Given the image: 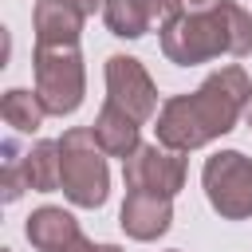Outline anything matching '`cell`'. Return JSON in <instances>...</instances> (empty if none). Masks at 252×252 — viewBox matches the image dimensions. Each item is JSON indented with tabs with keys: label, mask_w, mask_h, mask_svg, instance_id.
<instances>
[{
	"label": "cell",
	"mask_w": 252,
	"mask_h": 252,
	"mask_svg": "<svg viewBox=\"0 0 252 252\" xmlns=\"http://www.w3.org/2000/svg\"><path fill=\"white\" fill-rule=\"evenodd\" d=\"M118 224H122V232H126L130 240H158V236H165L169 224H173V197L130 189L126 201H122Z\"/></svg>",
	"instance_id": "cell-8"
},
{
	"label": "cell",
	"mask_w": 252,
	"mask_h": 252,
	"mask_svg": "<svg viewBox=\"0 0 252 252\" xmlns=\"http://www.w3.org/2000/svg\"><path fill=\"white\" fill-rule=\"evenodd\" d=\"M244 122L252 126V98H248V106H244Z\"/></svg>",
	"instance_id": "cell-18"
},
{
	"label": "cell",
	"mask_w": 252,
	"mask_h": 252,
	"mask_svg": "<svg viewBox=\"0 0 252 252\" xmlns=\"http://www.w3.org/2000/svg\"><path fill=\"white\" fill-rule=\"evenodd\" d=\"M252 98V83L244 75L240 63H224L220 71H213L197 91L189 94H169L158 110V142L173 154H189L201 150L224 134L236 130V122L244 118V106Z\"/></svg>",
	"instance_id": "cell-1"
},
{
	"label": "cell",
	"mask_w": 252,
	"mask_h": 252,
	"mask_svg": "<svg viewBox=\"0 0 252 252\" xmlns=\"http://www.w3.org/2000/svg\"><path fill=\"white\" fill-rule=\"evenodd\" d=\"M67 252H122L118 244H94V240H87V236H79Z\"/></svg>",
	"instance_id": "cell-16"
},
{
	"label": "cell",
	"mask_w": 252,
	"mask_h": 252,
	"mask_svg": "<svg viewBox=\"0 0 252 252\" xmlns=\"http://www.w3.org/2000/svg\"><path fill=\"white\" fill-rule=\"evenodd\" d=\"M32 71H35V94L43 102L47 114L67 118L83 106L87 94V67H83V51L79 43H63V47H43L35 43L32 51Z\"/></svg>",
	"instance_id": "cell-4"
},
{
	"label": "cell",
	"mask_w": 252,
	"mask_h": 252,
	"mask_svg": "<svg viewBox=\"0 0 252 252\" xmlns=\"http://www.w3.org/2000/svg\"><path fill=\"white\" fill-rule=\"evenodd\" d=\"M122 181L126 193H161V197H177L185 189V158L165 150L161 142L154 146H138L126 161H122Z\"/></svg>",
	"instance_id": "cell-7"
},
{
	"label": "cell",
	"mask_w": 252,
	"mask_h": 252,
	"mask_svg": "<svg viewBox=\"0 0 252 252\" xmlns=\"http://www.w3.org/2000/svg\"><path fill=\"white\" fill-rule=\"evenodd\" d=\"M201 185L220 220L252 217V158L240 150H217L201 165Z\"/></svg>",
	"instance_id": "cell-5"
},
{
	"label": "cell",
	"mask_w": 252,
	"mask_h": 252,
	"mask_svg": "<svg viewBox=\"0 0 252 252\" xmlns=\"http://www.w3.org/2000/svg\"><path fill=\"white\" fill-rule=\"evenodd\" d=\"M83 24H87V12L75 0H35V8H32L35 43H43V47L79 43Z\"/></svg>",
	"instance_id": "cell-9"
},
{
	"label": "cell",
	"mask_w": 252,
	"mask_h": 252,
	"mask_svg": "<svg viewBox=\"0 0 252 252\" xmlns=\"http://www.w3.org/2000/svg\"><path fill=\"white\" fill-rule=\"evenodd\" d=\"M0 118H4L12 130H20V134H35V130L43 126L47 110H43V102H39L35 91L12 87V91H4V98H0Z\"/></svg>",
	"instance_id": "cell-13"
},
{
	"label": "cell",
	"mask_w": 252,
	"mask_h": 252,
	"mask_svg": "<svg viewBox=\"0 0 252 252\" xmlns=\"http://www.w3.org/2000/svg\"><path fill=\"white\" fill-rule=\"evenodd\" d=\"M102 24L118 39H142L154 28V20H150L142 0H106L102 4Z\"/></svg>",
	"instance_id": "cell-14"
},
{
	"label": "cell",
	"mask_w": 252,
	"mask_h": 252,
	"mask_svg": "<svg viewBox=\"0 0 252 252\" xmlns=\"http://www.w3.org/2000/svg\"><path fill=\"white\" fill-rule=\"evenodd\" d=\"M169 252H181V248H169Z\"/></svg>",
	"instance_id": "cell-19"
},
{
	"label": "cell",
	"mask_w": 252,
	"mask_h": 252,
	"mask_svg": "<svg viewBox=\"0 0 252 252\" xmlns=\"http://www.w3.org/2000/svg\"><path fill=\"white\" fill-rule=\"evenodd\" d=\"M59 189L71 205L79 209H102L110 197V169H106V154L98 150L91 126H71L59 138Z\"/></svg>",
	"instance_id": "cell-3"
},
{
	"label": "cell",
	"mask_w": 252,
	"mask_h": 252,
	"mask_svg": "<svg viewBox=\"0 0 252 252\" xmlns=\"http://www.w3.org/2000/svg\"><path fill=\"white\" fill-rule=\"evenodd\" d=\"M161 55L177 67H197L220 55L248 59L252 55V12L236 0H224L213 12L177 16L158 32Z\"/></svg>",
	"instance_id": "cell-2"
},
{
	"label": "cell",
	"mask_w": 252,
	"mask_h": 252,
	"mask_svg": "<svg viewBox=\"0 0 252 252\" xmlns=\"http://www.w3.org/2000/svg\"><path fill=\"white\" fill-rule=\"evenodd\" d=\"M24 236L32 240L35 252H67V248L83 236V228H79V220H75L67 209H59V205H39V209H32V217L24 220Z\"/></svg>",
	"instance_id": "cell-10"
},
{
	"label": "cell",
	"mask_w": 252,
	"mask_h": 252,
	"mask_svg": "<svg viewBox=\"0 0 252 252\" xmlns=\"http://www.w3.org/2000/svg\"><path fill=\"white\" fill-rule=\"evenodd\" d=\"M102 75H106V102H114L138 126L150 122V118H158V110H161L158 106V87H154V79H150V71H146L142 59H134V55H110L106 67H102Z\"/></svg>",
	"instance_id": "cell-6"
},
{
	"label": "cell",
	"mask_w": 252,
	"mask_h": 252,
	"mask_svg": "<svg viewBox=\"0 0 252 252\" xmlns=\"http://www.w3.org/2000/svg\"><path fill=\"white\" fill-rule=\"evenodd\" d=\"M75 4H79L87 16H94V12H102V4H106V0H75Z\"/></svg>",
	"instance_id": "cell-17"
},
{
	"label": "cell",
	"mask_w": 252,
	"mask_h": 252,
	"mask_svg": "<svg viewBox=\"0 0 252 252\" xmlns=\"http://www.w3.org/2000/svg\"><path fill=\"white\" fill-rule=\"evenodd\" d=\"M59 173H63V161H59V138H39L28 154H24V177H28V189L35 193H55L59 189Z\"/></svg>",
	"instance_id": "cell-12"
},
{
	"label": "cell",
	"mask_w": 252,
	"mask_h": 252,
	"mask_svg": "<svg viewBox=\"0 0 252 252\" xmlns=\"http://www.w3.org/2000/svg\"><path fill=\"white\" fill-rule=\"evenodd\" d=\"M4 252H12V248H4Z\"/></svg>",
	"instance_id": "cell-20"
},
{
	"label": "cell",
	"mask_w": 252,
	"mask_h": 252,
	"mask_svg": "<svg viewBox=\"0 0 252 252\" xmlns=\"http://www.w3.org/2000/svg\"><path fill=\"white\" fill-rule=\"evenodd\" d=\"M0 189H4V201H20V193L28 189V177H24V154L16 150V142H4V169H0Z\"/></svg>",
	"instance_id": "cell-15"
},
{
	"label": "cell",
	"mask_w": 252,
	"mask_h": 252,
	"mask_svg": "<svg viewBox=\"0 0 252 252\" xmlns=\"http://www.w3.org/2000/svg\"><path fill=\"white\" fill-rule=\"evenodd\" d=\"M138 130H142V126H138L130 114H122L114 102H102L98 114H94V122H91V134H94L98 150H102L106 158H122V161L142 146Z\"/></svg>",
	"instance_id": "cell-11"
}]
</instances>
